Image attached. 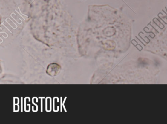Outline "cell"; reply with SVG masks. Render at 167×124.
<instances>
[{
    "instance_id": "6da1fadb",
    "label": "cell",
    "mask_w": 167,
    "mask_h": 124,
    "mask_svg": "<svg viewBox=\"0 0 167 124\" xmlns=\"http://www.w3.org/2000/svg\"><path fill=\"white\" fill-rule=\"evenodd\" d=\"M60 70V66L57 64L53 63L48 66L47 69V73L50 76H54L59 73Z\"/></svg>"
}]
</instances>
